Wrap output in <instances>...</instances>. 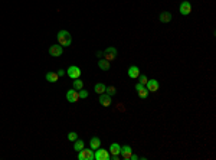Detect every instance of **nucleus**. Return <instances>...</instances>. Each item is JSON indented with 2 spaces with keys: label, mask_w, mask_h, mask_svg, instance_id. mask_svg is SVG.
<instances>
[{
  "label": "nucleus",
  "mask_w": 216,
  "mask_h": 160,
  "mask_svg": "<svg viewBox=\"0 0 216 160\" xmlns=\"http://www.w3.org/2000/svg\"><path fill=\"white\" fill-rule=\"evenodd\" d=\"M56 38H58V43H59L61 46H71L72 36L68 30H59L58 35H56Z\"/></svg>",
  "instance_id": "f257e3e1"
},
{
  "label": "nucleus",
  "mask_w": 216,
  "mask_h": 160,
  "mask_svg": "<svg viewBox=\"0 0 216 160\" xmlns=\"http://www.w3.org/2000/svg\"><path fill=\"white\" fill-rule=\"evenodd\" d=\"M78 160H94V150L89 147V149H84L78 152Z\"/></svg>",
  "instance_id": "f03ea898"
},
{
  "label": "nucleus",
  "mask_w": 216,
  "mask_h": 160,
  "mask_svg": "<svg viewBox=\"0 0 216 160\" xmlns=\"http://www.w3.org/2000/svg\"><path fill=\"white\" fill-rule=\"evenodd\" d=\"M94 159L95 160H110V152L98 147L97 150H94Z\"/></svg>",
  "instance_id": "7ed1b4c3"
},
{
  "label": "nucleus",
  "mask_w": 216,
  "mask_h": 160,
  "mask_svg": "<svg viewBox=\"0 0 216 160\" xmlns=\"http://www.w3.org/2000/svg\"><path fill=\"white\" fill-rule=\"evenodd\" d=\"M117 56H118V52H117V49L115 48H113V46H108L105 51H104V59H107V61H115L117 59Z\"/></svg>",
  "instance_id": "20e7f679"
},
{
  "label": "nucleus",
  "mask_w": 216,
  "mask_h": 160,
  "mask_svg": "<svg viewBox=\"0 0 216 160\" xmlns=\"http://www.w3.org/2000/svg\"><path fill=\"white\" fill-rule=\"evenodd\" d=\"M66 75L69 77L71 79H76V78H81V68H78L76 65H72V67L68 68Z\"/></svg>",
  "instance_id": "39448f33"
},
{
  "label": "nucleus",
  "mask_w": 216,
  "mask_h": 160,
  "mask_svg": "<svg viewBox=\"0 0 216 160\" xmlns=\"http://www.w3.org/2000/svg\"><path fill=\"white\" fill-rule=\"evenodd\" d=\"M179 12H180V14H183V16H189V14L192 13V4L190 2H187V0H183L180 3V6H179Z\"/></svg>",
  "instance_id": "423d86ee"
},
{
  "label": "nucleus",
  "mask_w": 216,
  "mask_h": 160,
  "mask_svg": "<svg viewBox=\"0 0 216 160\" xmlns=\"http://www.w3.org/2000/svg\"><path fill=\"white\" fill-rule=\"evenodd\" d=\"M48 52H49L50 56L58 58V56H61V55L64 53V46H61V45H50L49 49H48Z\"/></svg>",
  "instance_id": "0eeeda50"
},
{
  "label": "nucleus",
  "mask_w": 216,
  "mask_h": 160,
  "mask_svg": "<svg viewBox=\"0 0 216 160\" xmlns=\"http://www.w3.org/2000/svg\"><path fill=\"white\" fill-rule=\"evenodd\" d=\"M135 91H137L138 97H140L141 100H145V98L149 97V89L145 88V85L140 84V82H137V84H135Z\"/></svg>",
  "instance_id": "6e6552de"
},
{
  "label": "nucleus",
  "mask_w": 216,
  "mask_h": 160,
  "mask_svg": "<svg viewBox=\"0 0 216 160\" xmlns=\"http://www.w3.org/2000/svg\"><path fill=\"white\" fill-rule=\"evenodd\" d=\"M66 100L69 101V103H78L81 98H79V93L76 91V89H68L66 91Z\"/></svg>",
  "instance_id": "1a4fd4ad"
},
{
  "label": "nucleus",
  "mask_w": 216,
  "mask_h": 160,
  "mask_svg": "<svg viewBox=\"0 0 216 160\" xmlns=\"http://www.w3.org/2000/svg\"><path fill=\"white\" fill-rule=\"evenodd\" d=\"M145 88L149 89V93H157L160 89V84L157 79H149L145 84Z\"/></svg>",
  "instance_id": "9d476101"
},
{
  "label": "nucleus",
  "mask_w": 216,
  "mask_h": 160,
  "mask_svg": "<svg viewBox=\"0 0 216 160\" xmlns=\"http://www.w3.org/2000/svg\"><path fill=\"white\" fill-rule=\"evenodd\" d=\"M133 154V149H131V146H128V144H125V146L121 147V152H120V156L123 157L124 160H130V156Z\"/></svg>",
  "instance_id": "9b49d317"
},
{
  "label": "nucleus",
  "mask_w": 216,
  "mask_h": 160,
  "mask_svg": "<svg viewBox=\"0 0 216 160\" xmlns=\"http://www.w3.org/2000/svg\"><path fill=\"white\" fill-rule=\"evenodd\" d=\"M127 74H128V77H130V78L137 79L138 77H140V68H138L137 65H131V67L127 69Z\"/></svg>",
  "instance_id": "f8f14e48"
},
{
  "label": "nucleus",
  "mask_w": 216,
  "mask_h": 160,
  "mask_svg": "<svg viewBox=\"0 0 216 160\" xmlns=\"http://www.w3.org/2000/svg\"><path fill=\"white\" fill-rule=\"evenodd\" d=\"M171 19H173V16H171L170 12H161V13L159 14V20L161 22V23H170Z\"/></svg>",
  "instance_id": "ddd939ff"
},
{
  "label": "nucleus",
  "mask_w": 216,
  "mask_h": 160,
  "mask_svg": "<svg viewBox=\"0 0 216 160\" xmlns=\"http://www.w3.org/2000/svg\"><path fill=\"white\" fill-rule=\"evenodd\" d=\"M99 104L103 107H110L111 105V97L108 94H99Z\"/></svg>",
  "instance_id": "4468645a"
},
{
  "label": "nucleus",
  "mask_w": 216,
  "mask_h": 160,
  "mask_svg": "<svg viewBox=\"0 0 216 160\" xmlns=\"http://www.w3.org/2000/svg\"><path fill=\"white\" fill-rule=\"evenodd\" d=\"M111 153V156H120V152H121V146L118 143H113L110 146V150H108Z\"/></svg>",
  "instance_id": "2eb2a0df"
},
{
  "label": "nucleus",
  "mask_w": 216,
  "mask_h": 160,
  "mask_svg": "<svg viewBox=\"0 0 216 160\" xmlns=\"http://www.w3.org/2000/svg\"><path fill=\"white\" fill-rule=\"evenodd\" d=\"M89 147H91L92 150H97L98 147H101V139L99 137H92L91 140H89Z\"/></svg>",
  "instance_id": "dca6fc26"
},
{
  "label": "nucleus",
  "mask_w": 216,
  "mask_h": 160,
  "mask_svg": "<svg viewBox=\"0 0 216 160\" xmlns=\"http://www.w3.org/2000/svg\"><path fill=\"white\" fill-rule=\"evenodd\" d=\"M58 78H59V77H58L56 72H53V71H48V72H46V81L50 82V84L56 82Z\"/></svg>",
  "instance_id": "f3484780"
},
{
  "label": "nucleus",
  "mask_w": 216,
  "mask_h": 160,
  "mask_svg": "<svg viewBox=\"0 0 216 160\" xmlns=\"http://www.w3.org/2000/svg\"><path fill=\"white\" fill-rule=\"evenodd\" d=\"M98 67H99V69H103V71H108L111 68V64H110V61H107V59H99Z\"/></svg>",
  "instance_id": "a211bd4d"
},
{
  "label": "nucleus",
  "mask_w": 216,
  "mask_h": 160,
  "mask_svg": "<svg viewBox=\"0 0 216 160\" xmlns=\"http://www.w3.org/2000/svg\"><path fill=\"white\" fill-rule=\"evenodd\" d=\"M105 89H107V85H105V84H103V82H97L95 87H94V91H95L98 95H99V94L105 93Z\"/></svg>",
  "instance_id": "6ab92c4d"
},
{
  "label": "nucleus",
  "mask_w": 216,
  "mask_h": 160,
  "mask_svg": "<svg viewBox=\"0 0 216 160\" xmlns=\"http://www.w3.org/2000/svg\"><path fill=\"white\" fill-rule=\"evenodd\" d=\"M85 147V143H84V140L81 139H76L74 141V150H76V152H79V150H82Z\"/></svg>",
  "instance_id": "aec40b11"
},
{
  "label": "nucleus",
  "mask_w": 216,
  "mask_h": 160,
  "mask_svg": "<svg viewBox=\"0 0 216 160\" xmlns=\"http://www.w3.org/2000/svg\"><path fill=\"white\" fill-rule=\"evenodd\" d=\"M74 89H76V91H79V89L84 88V81H81V78H76L74 79V87H72Z\"/></svg>",
  "instance_id": "412c9836"
},
{
  "label": "nucleus",
  "mask_w": 216,
  "mask_h": 160,
  "mask_svg": "<svg viewBox=\"0 0 216 160\" xmlns=\"http://www.w3.org/2000/svg\"><path fill=\"white\" fill-rule=\"evenodd\" d=\"M105 94H108L110 97H113V95H115L117 94V88L114 85H110V87H107V89H105Z\"/></svg>",
  "instance_id": "4be33fe9"
},
{
  "label": "nucleus",
  "mask_w": 216,
  "mask_h": 160,
  "mask_svg": "<svg viewBox=\"0 0 216 160\" xmlns=\"http://www.w3.org/2000/svg\"><path fill=\"white\" fill-rule=\"evenodd\" d=\"M76 139H78V133H75V131L68 133V140H69V141H75Z\"/></svg>",
  "instance_id": "5701e85b"
},
{
  "label": "nucleus",
  "mask_w": 216,
  "mask_h": 160,
  "mask_svg": "<svg viewBox=\"0 0 216 160\" xmlns=\"http://www.w3.org/2000/svg\"><path fill=\"white\" fill-rule=\"evenodd\" d=\"M147 81H149V78H147L145 75L140 74V77H138V82H140V84H143V85H145V84H147Z\"/></svg>",
  "instance_id": "b1692460"
},
{
  "label": "nucleus",
  "mask_w": 216,
  "mask_h": 160,
  "mask_svg": "<svg viewBox=\"0 0 216 160\" xmlns=\"http://www.w3.org/2000/svg\"><path fill=\"white\" fill-rule=\"evenodd\" d=\"M78 93H79V98H87V97H88V91H87V89H84V88L79 89Z\"/></svg>",
  "instance_id": "393cba45"
},
{
  "label": "nucleus",
  "mask_w": 216,
  "mask_h": 160,
  "mask_svg": "<svg viewBox=\"0 0 216 160\" xmlns=\"http://www.w3.org/2000/svg\"><path fill=\"white\" fill-rule=\"evenodd\" d=\"M56 74H58V77H64V75L66 74V72H65L64 69H58V72H56Z\"/></svg>",
  "instance_id": "a878e982"
},
{
  "label": "nucleus",
  "mask_w": 216,
  "mask_h": 160,
  "mask_svg": "<svg viewBox=\"0 0 216 160\" xmlns=\"http://www.w3.org/2000/svg\"><path fill=\"white\" fill-rule=\"evenodd\" d=\"M130 160H138V156H137V154L133 153V154L130 156Z\"/></svg>",
  "instance_id": "bb28decb"
}]
</instances>
